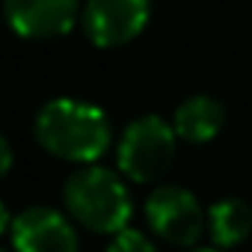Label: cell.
Segmentation results:
<instances>
[{"instance_id":"obj_10","label":"cell","mask_w":252,"mask_h":252,"mask_svg":"<svg viewBox=\"0 0 252 252\" xmlns=\"http://www.w3.org/2000/svg\"><path fill=\"white\" fill-rule=\"evenodd\" d=\"M107 252H158V249H155V243H152L143 231L125 225L122 231H116V234H113V240H110Z\"/></svg>"},{"instance_id":"obj_12","label":"cell","mask_w":252,"mask_h":252,"mask_svg":"<svg viewBox=\"0 0 252 252\" xmlns=\"http://www.w3.org/2000/svg\"><path fill=\"white\" fill-rule=\"evenodd\" d=\"M12 228V214H9V208L0 202V234H6Z\"/></svg>"},{"instance_id":"obj_1","label":"cell","mask_w":252,"mask_h":252,"mask_svg":"<svg viewBox=\"0 0 252 252\" xmlns=\"http://www.w3.org/2000/svg\"><path fill=\"white\" fill-rule=\"evenodd\" d=\"M33 134L48 155L68 163H95L104 158L113 140L107 113L77 98L48 101L36 116Z\"/></svg>"},{"instance_id":"obj_4","label":"cell","mask_w":252,"mask_h":252,"mask_svg":"<svg viewBox=\"0 0 252 252\" xmlns=\"http://www.w3.org/2000/svg\"><path fill=\"white\" fill-rule=\"evenodd\" d=\"M146 220L149 228L172 246H193L208 228V214L202 211L199 199L178 184H163L149 193Z\"/></svg>"},{"instance_id":"obj_3","label":"cell","mask_w":252,"mask_h":252,"mask_svg":"<svg viewBox=\"0 0 252 252\" xmlns=\"http://www.w3.org/2000/svg\"><path fill=\"white\" fill-rule=\"evenodd\" d=\"M175 128L160 116H140L125 128L116 160L125 178L137 184L158 181L175 160Z\"/></svg>"},{"instance_id":"obj_13","label":"cell","mask_w":252,"mask_h":252,"mask_svg":"<svg viewBox=\"0 0 252 252\" xmlns=\"http://www.w3.org/2000/svg\"><path fill=\"white\" fill-rule=\"evenodd\" d=\"M190 252H222L220 246H214V249H190Z\"/></svg>"},{"instance_id":"obj_14","label":"cell","mask_w":252,"mask_h":252,"mask_svg":"<svg viewBox=\"0 0 252 252\" xmlns=\"http://www.w3.org/2000/svg\"><path fill=\"white\" fill-rule=\"evenodd\" d=\"M0 252H6V249H0Z\"/></svg>"},{"instance_id":"obj_8","label":"cell","mask_w":252,"mask_h":252,"mask_svg":"<svg viewBox=\"0 0 252 252\" xmlns=\"http://www.w3.org/2000/svg\"><path fill=\"white\" fill-rule=\"evenodd\" d=\"M222 125H225V107L211 95H193L181 101L172 116V128L178 140L193 143V146L211 143L222 131Z\"/></svg>"},{"instance_id":"obj_9","label":"cell","mask_w":252,"mask_h":252,"mask_svg":"<svg viewBox=\"0 0 252 252\" xmlns=\"http://www.w3.org/2000/svg\"><path fill=\"white\" fill-rule=\"evenodd\" d=\"M208 234L220 249L240 246L252 234V208L243 199H220L208 211Z\"/></svg>"},{"instance_id":"obj_6","label":"cell","mask_w":252,"mask_h":252,"mask_svg":"<svg viewBox=\"0 0 252 252\" xmlns=\"http://www.w3.org/2000/svg\"><path fill=\"white\" fill-rule=\"evenodd\" d=\"M80 0H3V18L21 39H60L74 30Z\"/></svg>"},{"instance_id":"obj_11","label":"cell","mask_w":252,"mask_h":252,"mask_svg":"<svg viewBox=\"0 0 252 252\" xmlns=\"http://www.w3.org/2000/svg\"><path fill=\"white\" fill-rule=\"evenodd\" d=\"M9 169H12V146H9V140L3 134H0V178H3Z\"/></svg>"},{"instance_id":"obj_2","label":"cell","mask_w":252,"mask_h":252,"mask_svg":"<svg viewBox=\"0 0 252 252\" xmlns=\"http://www.w3.org/2000/svg\"><path fill=\"white\" fill-rule=\"evenodd\" d=\"M63 202L71 220L95 234L122 231L134 214V202L125 181L113 169L95 163H83L65 178Z\"/></svg>"},{"instance_id":"obj_7","label":"cell","mask_w":252,"mask_h":252,"mask_svg":"<svg viewBox=\"0 0 252 252\" xmlns=\"http://www.w3.org/2000/svg\"><path fill=\"white\" fill-rule=\"evenodd\" d=\"M12 243L15 252H77V231L65 214L33 205L12 220Z\"/></svg>"},{"instance_id":"obj_5","label":"cell","mask_w":252,"mask_h":252,"mask_svg":"<svg viewBox=\"0 0 252 252\" xmlns=\"http://www.w3.org/2000/svg\"><path fill=\"white\" fill-rule=\"evenodd\" d=\"M152 18V0H86L80 24L95 48H122L134 42Z\"/></svg>"}]
</instances>
